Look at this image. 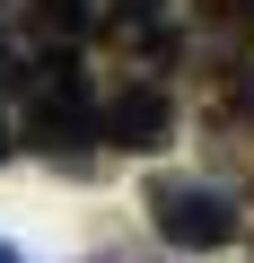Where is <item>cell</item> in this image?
Listing matches in <instances>:
<instances>
[{
  "instance_id": "obj_1",
  "label": "cell",
  "mask_w": 254,
  "mask_h": 263,
  "mask_svg": "<svg viewBox=\"0 0 254 263\" xmlns=\"http://www.w3.org/2000/svg\"><path fill=\"white\" fill-rule=\"evenodd\" d=\"M141 211H149V228H158L167 246H184V254L237 246V202H228L219 184H202V176H149V184H141Z\"/></svg>"
},
{
  "instance_id": "obj_2",
  "label": "cell",
  "mask_w": 254,
  "mask_h": 263,
  "mask_svg": "<svg viewBox=\"0 0 254 263\" xmlns=\"http://www.w3.org/2000/svg\"><path fill=\"white\" fill-rule=\"evenodd\" d=\"M18 88H27V149H44V158L70 167V149L96 141V97L79 88V70L62 53L35 62V70H18Z\"/></svg>"
},
{
  "instance_id": "obj_3",
  "label": "cell",
  "mask_w": 254,
  "mask_h": 263,
  "mask_svg": "<svg viewBox=\"0 0 254 263\" xmlns=\"http://www.w3.org/2000/svg\"><path fill=\"white\" fill-rule=\"evenodd\" d=\"M96 132H105L114 149L149 158V149H167V141H175V105H167V88H149V79H123V88L96 105Z\"/></svg>"
},
{
  "instance_id": "obj_4",
  "label": "cell",
  "mask_w": 254,
  "mask_h": 263,
  "mask_svg": "<svg viewBox=\"0 0 254 263\" xmlns=\"http://www.w3.org/2000/svg\"><path fill=\"white\" fill-rule=\"evenodd\" d=\"M219 123H254V70H237V88L219 97Z\"/></svg>"
},
{
  "instance_id": "obj_5",
  "label": "cell",
  "mask_w": 254,
  "mask_h": 263,
  "mask_svg": "<svg viewBox=\"0 0 254 263\" xmlns=\"http://www.w3.org/2000/svg\"><path fill=\"white\" fill-rule=\"evenodd\" d=\"M237 27H245V35H254V0H237Z\"/></svg>"
},
{
  "instance_id": "obj_6",
  "label": "cell",
  "mask_w": 254,
  "mask_h": 263,
  "mask_svg": "<svg viewBox=\"0 0 254 263\" xmlns=\"http://www.w3.org/2000/svg\"><path fill=\"white\" fill-rule=\"evenodd\" d=\"M9 149H18V141H9V123H0V158H9Z\"/></svg>"
},
{
  "instance_id": "obj_7",
  "label": "cell",
  "mask_w": 254,
  "mask_h": 263,
  "mask_svg": "<svg viewBox=\"0 0 254 263\" xmlns=\"http://www.w3.org/2000/svg\"><path fill=\"white\" fill-rule=\"evenodd\" d=\"M0 263H18V254H9V246H0Z\"/></svg>"
}]
</instances>
